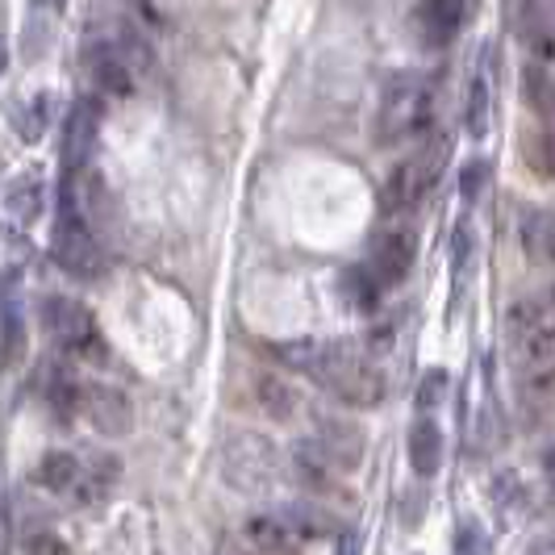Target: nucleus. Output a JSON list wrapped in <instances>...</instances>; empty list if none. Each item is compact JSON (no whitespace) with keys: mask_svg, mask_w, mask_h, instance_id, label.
<instances>
[{"mask_svg":"<svg viewBox=\"0 0 555 555\" xmlns=\"http://www.w3.org/2000/svg\"><path fill=\"white\" fill-rule=\"evenodd\" d=\"M272 356L288 363L293 372L313 376L322 389L338 397L351 410H372L385 401V372L363 356L356 343H313V338H297V343H276Z\"/></svg>","mask_w":555,"mask_h":555,"instance_id":"nucleus-1","label":"nucleus"},{"mask_svg":"<svg viewBox=\"0 0 555 555\" xmlns=\"http://www.w3.org/2000/svg\"><path fill=\"white\" fill-rule=\"evenodd\" d=\"M51 250H55V263L63 272H72V276H101V268H105V255H101V243H96V234H92V225L88 218L80 214V205H76V189H72V176L63 180V189H59V218H55V238H51Z\"/></svg>","mask_w":555,"mask_h":555,"instance_id":"nucleus-2","label":"nucleus"},{"mask_svg":"<svg viewBox=\"0 0 555 555\" xmlns=\"http://www.w3.org/2000/svg\"><path fill=\"white\" fill-rule=\"evenodd\" d=\"M430 113H435V101H430L426 80H417V76H397V80L385 88V96H380L376 142L397 146V142L417 139V134L430 126Z\"/></svg>","mask_w":555,"mask_h":555,"instance_id":"nucleus-3","label":"nucleus"},{"mask_svg":"<svg viewBox=\"0 0 555 555\" xmlns=\"http://www.w3.org/2000/svg\"><path fill=\"white\" fill-rule=\"evenodd\" d=\"M439 171H443V146H439V142H435V146H422L410 159H401V164L389 171L385 189H380V209H385L389 218L417 209V205L426 201V193L435 189Z\"/></svg>","mask_w":555,"mask_h":555,"instance_id":"nucleus-4","label":"nucleus"},{"mask_svg":"<svg viewBox=\"0 0 555 555\" xmlns=\"http://www.w3.org/2000/svg\"><path fill=\"white\" fill-rule=\"evenodd\" d=\"M42 322H47V331H51V338H55L63 351L83 356V360L92 363H105V343H101V331H96V318L80 301L51 297L47 309H42Z\"/></svg>","mask_w":555,"mask_h":555,"instance_id":"nucleus-5","label":"nucleus"},{"mask_svg":"<svg viewBox=\"0 0 555 555\" xmlns=\"http://www.w3.org/2000/svg\"><path fill=\"white\" fill-rule=\"evenodd\" d=\"M414 255H417V234L410 225H392V230H385L376 238V247H372V272H376V280L385 288H392V284H401V280L410 276Z\"/></svg>","mask_w":555,"mask_h":555,"instance_id":"nucleus-6","label":"nucleus"},{"mask_svg":"<svg viewBox=\"0 0 555 555\" xmlns=\"http://www.w3.org/2000/svg\"><path fill=\"white\" fill-rule=\"evenodd\" d=\"M83 414L92 417V426L109 439H126L134 430V405L130 397L113 385H88L83 392Z\"/></svg>","mask_w":555,"mask_h":555,"instance_id":"nucleus-7","label":"nucleus"},{"mask_svg":"<svg viewBox=\"0 0 555 555\" xmlns=\"http://www.w3.org/2000/svg\"><path fill=\"white\" fill-rule=\"evenodd\" d=\"M464 13H468V0H422L414 13L417 42L430 47V51L447 47L464 26Z\"/></svg>","mask_w":555,"mask_h":555,"instance_id":"nucleus-8","label":"nucleus"},{"mask_svg":"<svg viewBox=\"0 0 555 555\" xmlns=\"http://www.w3.org/2000/svg\"><path fill=\"white\" fill-rule=\"evenodd\" d=\"M96 130H101V105H96V96H83L80 105L72 109V117H67V139H63V167H67V176H76L92 159Z\"/></svg>","mask_w":555,"mask_h":555,"instance_id":"nucleus-9","label":"nucleus"},{"mask_svg":"<svg viewBox=\"0 0 555 555\" xmlns=\"http://www.w3.org/2000/svg\"><path fill=\"white\" fill-rule=\"evenodd\" d=\"M230 451H234V455H243V468H238V464H234V468H225L238 489L259 493V489H268V485H272V476H276V447L268 443V439L247 435V439H234Z\"/></svg>","mask_w":555,"mask_h":555,"instance_id":"nucleus-10","label":"nucleus"},{"mask_svg":"<svg viewBox=\"0 0 555 555\" xmlns=\"http://www.w3.org/2000/svg\"><path fill=\"white\" fill-rule=\"evenodd\" d=\"M313 443L326 451L334 468H356L363 460V430L347 417H318V439Z\"/></svg>","mask_w":555,"mask_h":555,"instance_id":"nucleus-11","label":"nucleus"},{"mask_svg":"<svg viewBox=\"0 0 555 555\" xmlns=\"http://www.w3.org/2000/svg\"><path fill=\"white\" fill-rule=\"evenodd\" d=\"M26 356V326H22V293L17 276L0 280V367Z\"/></svg>","mask_w":555,"mask_h":555,"instance_id":"nucleus-12","label":"nucleus"},{"mask_svg":"<svg viewBox=\"0 0 555 555\" xmlns=\"http://www.w3.org/2000/svg\"><path fill=\"white\" fill-rule=\"evenodd\" d=\"M485 372H489V360L476 363L473 385L464 392V405H468V443H473V451H485L489 439H493V392H489Z\"/></svg>","mask_w":555,"mask_h":555,"instance_id":"nucleus-13","label":"nucleus"},{"mask_svg":"<svg viewBox=\"0 0 555 555\" xmlns=\"http://www.w3.org/2000/svg\"><path fill=\"white\" fill-rule=\"evenodd\" d=\"M410 464L417 476H435L443 468V430L435 426V417H417L410 426Z\"/></svg>","mask_w":555,"mask_h":555,"instance_id":"nucleus-14","label":"nucleus"},{"mask_svg":"<svg viewBox=\"0 0 555 555\" xmlns=\"http://www.w3.org/2000/svg\"><path fill=\"white\" fill-rule=\"evenodd\" d=\"M247 547L250 555H263V552H297V534L293 527L284 522V518H268V514H259V518H250L247 527Z\"/></svg>","mask_w":555,"mask_h":555,"instance_id":"nucleus-15","label":"nucleus"},{"mask_svg":"<svg viewBox=\"0 0 555 555\" xmlns=\"http://www.w3.org/2000/svg\"><path fill=\"white\" fill-rule=\"evenodd\" d=\"M518 238L527 247L530 259L539 263H552L555 268V214L552 209H530L522 225H518Z\"/></svg>","mask_w":555,"mask_h":555,"instance_id":"nucleus-16","label":"nucleus"},{"mask_svg":"<svg viewBox=\"0 0 555 555\" xmlns=\"http://www.w3.org/2000/svg\"><path fill=\"white\" fill-rule=\"evenodd\" d=\"M88 63H92V80H96V88H101L105 96H126V92L134 88V83H130V63H126L121 51L96 47Z\"/></svg>","mask_w":555,"mask_h":555,"instance_id":"nucleus-17","label":"nucleus"},{"mask_svg":"<svg viewBox=\"0 0 555 555\" xmlns=\"http://www.w3.org/2000/svg\"><path fill=\"white\" fill-rule=\"evenodd\" d=\"M522 42L527 51L534 55V63H555V26L543 17L539 4L527 0V13H522Z\"/></svg>","mask_w":555,"mask_h":555,"instance_id":"nucleus-18","label":"nucleus"},{"mask_svg":"<svg viewBox=\"0 0 555 555\" xmlns=\"http://www.w3.org/2000/svg\"><path fill=\"white\" fill-rule=\"evenodd\" d=\"M489 117H493V83H489V72L480 67L473 76V88H468V113H464V126L473 139L489 134Z\"/></svg>","mask_w":555,"mask_h":555,"instance_id":"nucleus-19","label":"nucleus"},{"mask_svg":"<svg viewBox=\"0 0 555 555\" xmlns=\"http://www.w3.org/2000/svg\"><path fill=\"white\" fill-rule=\"evenodd\" d=\"M34 480H38L42 489H51V493H67V489L80 480V460L67 455V451H47L42 464H38V473H34Z\"/></svg>","mask_w":555,"mask_h":555,"instance_id":"nucleus-20","label":"nucleus"},{"mask_svg":"<svg viewBox=\"0 0 555 555\" xmlns=\"http://www.w3.org/2000/svg\"><path fill=\"white\" fill-rule=\"evenodd\" d=\"M255 397H259V405H263V414L284 422V417H293L297 410V392L288 380H280V376H259L255 380Z\"/></svg>","mask_w":555,"mask_h":555,"instance_id":"nucleus-21","label":"nucleus"},{"mask_svg":"<svg viewBox=\"0 0 555 555\" xmlns=\"http://www.w3.org/2000/svg\"><path fill=\"white\" fill-rule=\"evenodd\" d=\"M83 392H88V385H80L67 367H55V372H51V380H47V397H51V405H55L63 417L80 414Z\"/></svg>","mask_w":555,"mask_h":555,"instance_id":"nucleus-22","label":"nucleus"},{"mask_svg":"<svg viewBox=\"0 0 555 555\" xmlns=\"http://www.w3.org/2000/svg\"><path fill=\"white\" fill-rule=\"evenodd\" d=\"M380 293H385V284L376 280L372 268H351V272L343 276V297L356 309H376L380 306Z\"/></svg>","mask_w":555,"mask_h":555,"instance_id":"nucleus-23","label":"nucleus"},{"mask_svg":"<svg viewBox=\"0 0 555 555\" xmlns=\"http://www.w3.org/2000/svg\"><path fill=\"white\" fill-rule=\"evenodd\" d=\"M51 109H55V96H51V92L29 96V105L17 113V130H22V139L26 142L42 139V134H47V126H51Z\"/></svg>","mask_w":555,"mask_h":555,"instance_id":"nucleus-24","label":"nucleus"},{"mask_svg":"<svg viewBox=\"0 0 555 555\" xmlns=\"http://www.w3.org/2000/svg\"><path fill=\"white\" fill-rule=\"evenodd\" d=\"M493 498H498V509L514 522L518 514L527 518V509H530V493L522 489V480L514 473H501L498 480H493Z\"/></svg>","mask_w":555,"mask_h":555,"instance_id":"nucleus-25","label":"nucleus"},{"mask_svg":"<svg viewBox=\"0 0 555 555\" xmlns=\"http://www.w3.org/2000/svg\"><path fill=\"white\" fill-rule=\"evenodd\" d=\"M9 214L17 222H34L42 214V184L34 176H22L13 189H9Z\"/></svg>","mask_w":555,"mask_h":555,"instance_id":"nucleus-26","label":"nucleus"},{"mask_svg":"<svg viewBox=\"0 0 555 555\" xmlns=\"http://www.w3.org/2000/svg\"><path fill=\"white\" fill-rule=\"evenodd\" d=\"M284 522L293 527L297 539H326V534H334V522L326 518V509H313V505H293L284 514Z\"/></svg>","mask_w":555,"mask_h":555,"instance_id":"nucleus-27","label":"nucleus"},{"mask_svg":"<svg viewBox=\"0 0 555 555\" xmlns=\"http://www.w3.org/2000/svg\"><path fill=\"white\" fill-rule=\"evenodd\" d=\"M455 555H489V534L476 527L473 518H464L455 530Z\"/></svg>","mask_w":555,"mask_h":555,"instance_id":"nucleus-28","label":"nucleus"},{"mask_svg":"<svg viewBox=\"0 0 555 555\" xmlns=\"http://www.w3.org/2000/svg\"><path fill=\"white\" fill-rule=\"evenodd\" d=\"M485 180H489V164H485V159L464 164V171H460V196H464V201H476L480 189H485Z\"/></svg>","mask_w":555,"mask_h":555,"instance_id":"nucleus-29","label":"nucleus"},{"mask_svg":"<svg viewBox=\"0 0 555 555\" xmlns=\"http://www.w3.org/2000/svg\"><path fill=\"white\" fill-rule=\"evenodd\" d=\"M443 389H447V372H426V380H422V389H417V410L430 414L435 401L443 397Z\"/></svg>","mask_w":555,"mask_h":555,"instance_id":"nucleus-30","label":"nucleus"},{"mask_svg":"<svg viewBox=\"0 0 555 555\" xmlns=\"http://www.w3.org/2000/svg\"><path fill=\"white\" fill-rule=\"evenodd\" d=\"M468 255H473V230H468V222H460L455 230H451V268L464 272Z\"/></svg>","mask_w":555,"mask_h":555,"instance_id":"nucleus-31","label":"nucleus"},{"mask_svg":"<svg viewBox=\"0 0 555 555\" xmlns=\"http://www.w3.org/2000/svg\"><path fill=\"white\" fill-rule=\"evenodd\" d=\"M26 555H76L59 534H47V530H38V534H29L26 539Z\"/></svg>","mask_w":555,"mask_h":555,"instance_id":"nucleus-32","label":"nucleus"},{"mask_svg":"<svg viewBox=\"0 0 555 555\" xmlns=\"http://www.w3.org/2000/svg\"><path fill=\"white\" fill-rule=\"evenodd\" d=\"M543 473H547V480H552V489H555V447L543 451Z\"/></svg>","mask_w":555,"mask_h":555,"instance_id":"nucleus-33","label":"nucleus"},{"mask_svg":"<svg viewBox=\"0 0 555 555\" xmlns=\"http://www.w3.org/2000/svg\"><path fill=\"white\" fill-rule=\"evenodd\" d=\"M4 67H9V42H4V29H0V76H4Z\"/></svg>","mask_w":555,"mask_h":555,"instance_id":"nucleus-34","label":"nucleus"},{"mask_svg":"<svg viewBox=\"0 0 555 555\" xmlns=\"http://www.w3.org/2000/svg\"><path fill=\"white\" fill-rule=\"evenodd\" d=\"M530 4H539V9H555V0H530Z\"/></svg>","mask_w":555,"mask_h":555,"instance_id":"nucleus-35","label":"nucleus"}]
</instances>
